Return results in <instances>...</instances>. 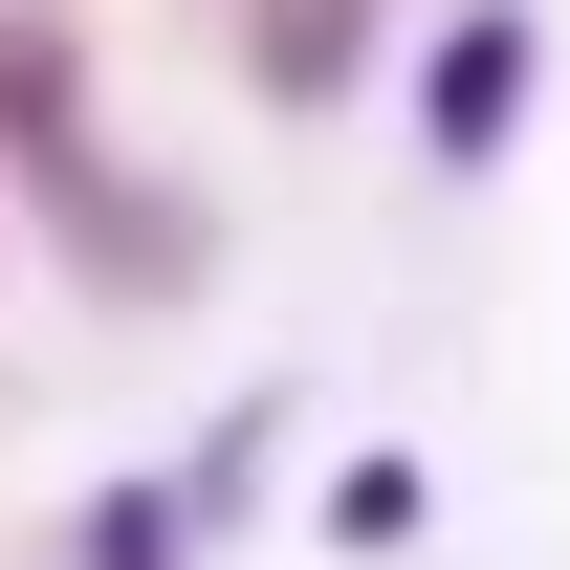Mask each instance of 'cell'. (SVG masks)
Returning a JSON list of instances; mask_svg holds the SVG:
<instances>
[{"instance_id": "1", "label": "cell", "mask_w": 570, "mask_h": 570, "mask_svg": "<svg viewBox=\"0 0 570 570\" xmlns=\"http://www.w3.org/2000/svg\"><path fill=\"white\" fill-rule=\"evenodd\" d=\"M0 219H45L88 307H198V285H219V198H198V176H132L110 132L0 154Z\"/></svg>"}, {"instance_id": "2", "label": "cell", "mask_w": 570, "mask_h": 570, "mask_svg": "<svg viewBox=\"0 0 570 570\" xmlns=\"http://www.w3.org/2000/svg\"><path fill=\"white\" fill-rule=\"evenodd\" d=\"M527 110H549V22H527V0H439L417 154H439V176H504V154H527Z\"/></svg>"}, {"instance_id": "3", "label": "cell", "mask_w": 570, "mask_h": 570, "mask_svg": "<svg viewBox=\"0 0 570 570\" xmlns=\"http://www.w3.org/2000/svg\"><path fill=\"white\" fill-rule=\"evenodd\" d=\"M219 67H242V110L330 132V110H373V67H395V0H219Z\"/></svg>"}, {"instance_id": "4", "label": "cell", "mask_w": 570, "mask_h": 570, "mask_svg": "<svg viewBox=\"0 0 570 570\" xmlns=\"http://www.w3.org/2000/svg\"><path fill=\"white\" fill-rule=\"evenodd\" d=\"M45 132H88V22L67 0H0V154H45Z\"/></svg>"}, {"instance_id": "5", "label": "cell", "mask_w": 570, "mask_h": 570, "mask_svg": "<svg viewBox=\"0 0 570 570\" xmlns=\"http://www.w3.org/2000/svg\"><path fill=\"white\" fill-rule=\"evenodd\" d=\"M176 527H198L176 483H110V504H88V549H67V570H176Z\"/></svg>"}, {"instance_id": "6", "label": "cell", "mask_w": 570, "mask_h": 570, "mask_svg": "<svg viewBox=\"0 0 570 570\" xmlns=\"http://www.w3.org/2000/svg\"><path fill=\"white\" fill-rule=\"evenodd\" d=\"M330 549H417V461H352L330 483Z\"/></svg>"}, {"instance_id": "7", "label": "cell", "mask_w": 570, "mask_h": 570, "mask_svg": "<svg viewBox=\"0 0 570 570\" xmlns=\"http://www.w3.org/2000/svg\"><path fill=\"white\" fill-rule=\"evenodd\" d=\"M0 264H22V219H0Z\"/></svg>"}]
</instances>
